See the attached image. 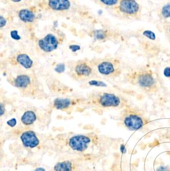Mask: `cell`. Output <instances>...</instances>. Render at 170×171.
<instances>
[{
    "instance_id": "8",
    "label": "cell",
    "mask_w": 170,
    "mask_h": 171,
    "mask_svg": "<svg viewBox=\"0 0 170 171\" xmlns=\"http://www.w3.org/2000/svg\"><path fill=\"white\" fill-rule=\"evenodd\" d=\"M58 46V40L52 34H47L44 38L38 41V46L44 52H52L56 49Z\"/></svg>"
},
{
    "instance_id": "6",
    "label": "cell",
    "mask_w": 170,
    "mask_h": 171,
    "mask_svg": "<svg viewBox=\"0 0 170 171\" xmlns=\"http://www.w3.org/2000/svg\"><path fill=\"white\" fill-rule=\"evenodd\" d=\"M136 83L141 88L147 91L154 89L156 86V81L151 73L143 72L137 74Z\"/></svg>"
},
{
    "instance_id": "14",
    "label": "cell",
    "mask_w": 170,
    "mask_h": 171,
    "mask_svg": "<svg viewBox=\"0 0 170 171\" xmlns=\"http://www.w3.org/2000/svg\"><path fill=\"white\" fill-rule=\"evenodd\" d=\"M73 169V163L69 160L59 162L57 163L54 166V171H72Z\"/></svg>"
},
{
    "instance_id": "27",
    "label": "cell",
    "mask_w": 170,
    "mask_h": 171,
    "mask_svg": "<svg viewBox=\"0 0 170 171\" xmlns=\"http://www.w3.org/2000/svg\"><path fill=\"white\" fill-rule=\"evenodd\" d=\"M157 171H170V169L167 167H160L158 168Z\"/></svg>"
},
{
    "instance_id": "5",
    "label": "cell",
    "mask_w": 170,
    "mask_h": 171,
    "mask_svg": "<svg viewBox=\"0 0 170 171\" xmlns=\"http://www.w3.org/2000/svg\"><path fill=\"white\" fill-rule=\"evenodd\" d=\"M91 141V139L88 136L76 135L69 139L68 144L73 151L82 152L87 149Z\"/></svg>"
},
{
    "instance_id": "7",
    "label": "cell",
    "mask_w": 170,
    "mask_h": 171,
    "mask_svg": "<svg viewBox=\"0 0 170 171\" xmlns=\"http://www.w3.org/2000/svg\"><path fill=\"white\" fill-rule=\"evenodd\" d=\"M119 11L128 16L137 14L139 10V5L135 0H120Z\"/></svg>"
},
{
    "instance_id": "25",
    "label": "cell",
    "mask_w": 170,
    "mask_h": 171,
    "mask_svg": "<svg viewBox=\"0 0 170 171\" xmlns=\"http://www.w3.org/2000/svg\"><path fill=\"white\" fill-rule=\"evenodd\" d=\"M69 47H70V49L72 50L73 52H76V51L79 50L80 49V47L76 45H70Z\"/></svg>"
},
{
    "instance_id": "11",
    "label": "cell",
    "mask_w": 170,
    "mask_h": 171,
    "mask_svg": "<svg viewBox=\"0 0 170 171\" xmlns=\"http://www.w3.org/2000/svg\"><path fill=\"white\" fill-rule=\"evenodd\" d=\"M49 5L52 10H64L70 8V4L69 0H49Z\"/></svg>"
},
{
    "instance_id": "16",
    "label": "cell",
    "mask_w": 170,
    "mask_h": 171,
    "mask_svg": "<svg viewBox=\"0 0 170 171\" xmlns=\"http://www.w3.org/2000/svg\"><path fill=\"white\" fill-rule=\"evenodd\" d=\"M72 102L69 99L58 98L54 100V106L58 110H66L71 105Z\"/></svg>"
},
{
    "instance_id": "20",
    "label": "cell",
    "mask_w": 170,
    "mask_h": 171,
    "mask_svg": "<svg viewBox=\"0 0 170 171\" xmlns=\"http://www.w3.org/2000/svg\"><path fill=\"white\" fill-rule=\"evenodd\" d=\"M102 3L108 6H113L118 3L119 0H100Z\"/></svg>"
},
{
    "instance_id": "19",
    "label": "cell",
    "mask_w": 170,
    "mask_h": 171,
    "mask_svg": "<svg viewBox=\"0 0 170 171\" xmlns=\"http://www.w3.org/2000/svg\"><path fill=\"white\" fill-rule=\"evenodd\" d=\"M89 84L91 86H95L97 87H106L107 85L102 81L92 80L89 82Z\"/></svg>"
},
{
    "instance_id": "4",
    "label": "cell",
    "mask_w": 170,
    "mask_h": 171,
    "mask_svg": "<svg viewBox=\"0 0 170 171\" xmlns=\"http://www.w3.org/2000/svg\"><path fill=\"white\" fill-rule=\"evenodd\" d=\"M96 71L99 73L106 77L116 76L118 72L116 61L112 59H105L100 60L97 63L94 62Z\"/></svg>"
},
{
    "instance_id": "9",
    "label": "cell",
    "mask_w": 170,
    "mask_h": 171,
    "mask_svg": "<svg viewBox=\"0 0 170 171\" xmlns=\"http://www.w3.org/2000/svg\"><path fill=\"white\" fill-rule=\"evenodd\" d=\"M14 86L20 90L27 91L29 92L32 87L31 77L28 74L25 73L18 74L14 80Z\"/></svg>"
},
{
    "instance_id": "3",
    "label": "cell",
    "mask_w": 170,
    "mask_h": 171,
    "mask_svg": "<svg viewBox=\"0 0 170 171\" xmlns=\"http://www.w3.org/2000/svg\"><path fill=\"white\" fill-rule=\"evenodd\" d=\"M125 126L131 131L141 129L145 125V120L141 114L133 110H127L123 117Z\"/></svg>"
},
{
    "instance_id": "28",
    "label": "cell",
    "mask_w": 170,
    "mask_h": 171,
    "mask_svg": "<svg viewBox=\"0 0 170 171\" xmlns=\"http://www.w3.org/2000/svg\"><path fill=\"white\" fill-rule=\"evenodd\" d=\"M35 171H44V169L43 168H39L35 169Z\"/></svg>"
},
{
    "instance_id": "22",
    "label": "cell",
    "mask_w": 170,
    "mask_h": 171,
    "mask_svg": "<svg viewBox=\"0 0 170 171\" xmlns=\"http://www.w3.org/2000/svg\"><path fill=\"white\" fill-rule=\"evenodd\" d=\"M10 35L12 39L15 40H20L21 39V37L18 35V32L17 30H13V31H11Z\"/></svg>"
},
{
    "instance_id": "30",
    "label": "cell",
    "mask_w": 170,
    "mask_h": 171,
    "mask_svg": "<svg viewBox=\"0 0 170 171\" xmlns=\"http://www.w3.org/2000/svg\"><path fill=\"white\" fill-rule=\"evenodd\" d=\"M169 31H170V29H169Z\"/></svg>"
},
{
    "instance_id": "24",
    "label": "cell",
    "mask_w": 170,
    "mask_h": 171,
    "mask_svg": "<svg viewBox=\"0 0 170 171\" xmlns=\"http://www.w3.org/2000/svg\"><path fill=\"white\" fill-rule=\"evenodd\" d=\"M7 125L11 127H14L17 124V120L15 119H12L7 122Z\"/></svg>"
},
{
    "instance_id": "21",
    "label": "cell",
    "mask_w": 170,
    "mask_h": 171,
    "mask_svg": "<svg viewBox=\"0 0 170 171\" xmlns=\"http://www.w3.org/2000/svg\"><path fill=\"white\" fill-rule=\"evenodd\" d=\"M95 36L99 40H102L106 37V33L104 31H102V30H98V31H96V33Z\"/></svg>"
},
{
    "instance_id": "13",
    "label": "cell",
    "mask_w": 170,
    "mask_h": 171,
    "mask_svg": "<svg viewBox=\"0 0 170 171\" xmlns=\"http://www.w3.org/2000/svg\"><path fill=\"white\" fill-rule=\"evenodd\" d=\"M37 116L35 113L31 110L25 112L21 117V122L25 126H30L35 122Z\"/></svg>"
},
{
    "instance_id": "15",
    "label": "cell",
    "mask_w": 170,
    "mask_h": 171,
    "mask_svg": "<svg viewBox=\"0 0 170 171\" xmlns=\"http://www.w3.org/2000/svg\"><path fill=\"white\" fill-rule=\"evenodd\" d=\"M18 17L22 21L26 23L33 22L35 17V14H34L33 13L28 10H20L18 13Z\"/></svg>"
},
{
    "instance_id": "10",
    "label": "cell",
    "mask_w": 170,
    "mask_h": 171,
    "mask_svg": "<svg viewBox=\"0 0 170 171\" xmlns=\"http://www.w3.org/2000/svg\"><path fill=\"white\" fill-rule=\"evenodd\" d=\"M20 138L23 146L26 148H34L40 143L38 137L33 131H25L23 132Z\"/></svg>"
},
{
    "instance_id": "26",
    "label": "cell",
    "mask_w": 170,
    "mask_h": 171,
    "mask_svg": "<svg viewBox=\"0 0 170 171\" xmlns=\"http://www.w3.org/2000/svg\"><path fill=\"white\" fill-rule=\"evenodd\" d=\"M6 19H5L4 17L2 16H1L0 17V26H1V28L4 26L5 25H6Z\"/></svg>"
},
{
    "instance_id": "12",
    "label": "cell",
    "mask_w": 170,
    "mask_h": 171,
    "mask_svg": "<svg viewBox=\"0 0 170 171\" xmlns=\"http://www.w3.org/2000/svg\"><path fill=\"white\" fill-rule=\"evenodd\" d=\"M16 59L18 64L26 69H30L33 64V62L30 56L25 53L18 54Z\"/></svg>"
},
{
    "instance_id": "29",
    "label": "cell",
    "mask_w": 170,
    "mask_h": 171,
    "mask_svg": "<svg viewBox=\"0 0 170 171\" xmlns=\"http://www.w3.org/2000/svg\"><path fill=\"white\" fill-rule=\"evenodd\" d=\"M12 2H15V3H17V2H19L20 1H21V0H11Z\"/></svg>"
},
{
    "instance_id": "18",
    "label": "cell",
    "mask_w": 170,
    "mask_h": 171,
    "mask_svg": "<svg viewBox=\"0 0 170 171\" xmlns=\"http://www.w3.org/2000/svg\"><path fill=\"white\" fill-rule=\"evenodd\" d=\"M142 35L150 40L155 41L156 40V35L155 33L149 30H146L143 31Z\"/></svg>"
},
{
    "instance_id": "2",
    "label": "cell",
    "mask_w": 170,
    "mask_h": 171,
    "mask_svg": "<svg viewBox=\"0 0 170 171\" xmlns=\"http://www.w3.org/2000/svg\"><path fill=\"white\" fill-rule=\"evenodd\" d=\"M91 103L101 108H116L121 105V100L118 96L113 93L103 92L96 93V96L91 97Z\"/></svg>"
},
{
    "instance_id": "17",
    "label": "cell",
    "mask_w": 170,
    "mask_h": 171,
    "mask_svg": "<svg viewBox=\"0 0 170 171\" xmlns=\"http://www.w3.org/2000/svg\"><path fill=\"white\" fill-rule=\"evenodd\" d=\"M161 13L162 17L165 19L170 18V3L165 4L162 7Z\"/></svg>"
},
{
    "instance_id": "23",
    "label": "cell",
    "mask_w": 170,
    "mask_h": 171,
    "mask_svg": "<svg viewBox=\"0 0 170 171\" xmlns=\"http://www.w3.org/2000/svg\"><path fill=\"white\" fill-rule=\"evenodd\" d=\"M164 77L170 79V67H167L164 70Z\"/></svg>"
},
{
    "instance_id": "1",
    "label": "cell",
    "mask_w": 170,
    "mask_h": 171,
    "mask_svg": "<svg viewBox=\"0 0 170 171\" xmlns=\"http://www.w3.org/2000/svg\"><path fill=\"white\" fill-rule=\"evenodd\" d=\"M70 68L72 77L78 81L89 80L97 72L94 62L89 60H78L72 64Z\"/></svg>"
}]
</instances>
